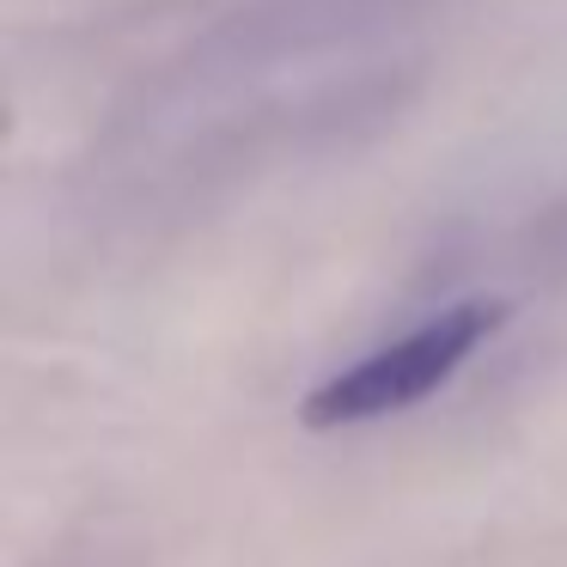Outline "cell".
<instances>
[{"instance_id":"cell-1","label":"cell","mask_w":567,"mask_h":567,"mask_svg":"<svg viewBox=\"0 0 567 567\" xmlns=\"http://www.w3.org/2000/svg\"><path fill=\"white\" fill-rule=\"evenodd\" d=\"M501 323H506V299H457V306L421 318L415 330H403L396 342L372 348L354 367L311 384L306 403H299V421L311 433H330V427H367V421L384 415H409L433 391H445L476 360V348L494 342Z\"/></svg>"}]
</instances>
